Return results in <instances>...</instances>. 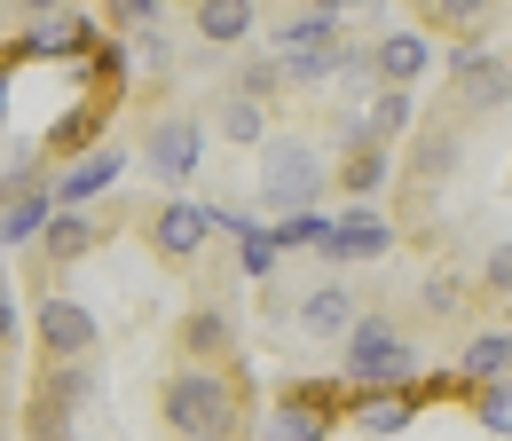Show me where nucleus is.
Segmentation results:
<instances>
[{"label":"nucleus","instance_id":"f257e3e1","mask_svg":"<svg viewBox=\"0 0 512 441\" xmlns=\"http://www.w3.org/2000/svg\"><path fill=\"white\" fill-rule=\"evenodd\" d=\"M158 418L174 441H237V386L221 378V363H182L158 386Z\"/></svg>","mask_w":512,"mask_h":441},{"label":"nucleus","instance_id":"f03ea898","mask_svg":"<svg viewBox=\"0 0 512 441\" xmlns=\"http://www.w3.org/2000/svg\"><path fill=\"white\" fill-rule=\"evenodd\" d=\"M331 189V166L308 134H268L260 142V197L268 213H316V197Z\"/></svg>","mask_w":512,"mask_h":441},{"label":"nucleus","instance_id":"7ed1b4c3","mask_svg":"<svg viewBox=\"0 0 512 441\" xmlns=\"http://www.w3.org/2000/svg\"><path fill=\"white\" fill-rule=\"evenodd\" d=\"M339 371H347V386H363V394H379V386H410V378H418V347L402 339V323L363 315V323L347 331V347H339Z\"/></svg>","mask_w":512,"mask_h":441},{"label":"nucleus","instance_id":"20e7f679","mask_svg":"<svg viewBox=\"0 0 512 441\" xmlns=\"http://www.w3.org/2000/svg\"><path fill=\"white\" fill-rule=\"evenodd\" d=\"M449 103H457V119L505 111L512 103V63L489 56V48H457V56H449Z\"/></svg>","mask_w":512,"mask_h":441},{"label":"nucleus","instance_id":"39448f33","mask_svg":"<svg viewBox=\"0 0 512 441\" xmlns=\"http://www.w3.org/2000/svg\"><path fill=\"white\" fill-rule=\"evenodd\" d=\"M197 158H205V119H190V111L150 119V134H142V166H150V182L182 189L197 174Z\"/></svg>","mask_w":512,"mask_h":441},{"label":"nucleus","instance_id":"423d86ee","mask_svg":"<svg viewBox=\"0 0 512 441\" xmlns=\"http://www.w3.org/2000/svg\"><path fill=\"white\" fill-rule=\"evenodd\" d=\"M205 245H213V205H205V197H166V205L150 213V252H158L166 268H190Z\"/></svg>","mask_w":512,"mask_h":441},{"label":"nucleus","instance_id":"0eeeda50","mask_svg":"<svg viewBox=\"0 0 512 441\" xmlns=\"http://www.w3.org/2000/svg\"><path fill=\"white\" fill-rule=\"evenodd\" d=\"M32 331H40L48 363H87V355H95V315H87V300L48 292V300H40V315H32Z\"/></svg>","mask_w":512,"mask_h":441},{"label":"nucleus","instance_id":"6e6552de","mask_svg":"<svg viewBox=\"0 0 512 441\" xmlns=\"http://www.w3.org/2000/svg\"><path fill=\"white\" fill-rule=\"evenodd\" d=\"M292 323H300L308 339H323V347H347V331L363 323V308H355V292H347V284L331 276V284H316V292H300Z\"/></svg>","mask_w":512,"mask_h":441},{"label":"nucleus","instance_id":"1a4fd4ad","mask_svg":"<svg viewBox=\"0 0 512 441\" xmlns=\"http://www.w3.org/2000/svg\"><path fill=\"white\" fill-rule=\"evenodd\" d=\"M331 402L323 394H308V386H292V394H276V410H268V426H260V441H331Z\"/></svg>","mask_w":512,"mask_h":441},{"label":"nucleus","instance_id":"9d476101","mask_svg":"<svg viewBox=\"0 0 512 441\" xmlns=\"http://www.w3.org/2000/svg\"><path fill=\"white\" fill-rule=\"evenodd\" d=\"M119 174H127V150H95V158H79V166L56 174V205H64V213H87Z\"/></svg>","mask_w":512,"mask_h":441},{"label":"nucleus","instance_id":"9b49d317","mask_svg":"<svg viewBox=\"0 0 512 441\" xmlns=\"http://www.w3.org/2000/svg\"><path fill=\"white\" fill-rule=\"evenodd\" d=\"M386 245H394V229H386L379 213H339L331 237H323V260H379Z\"/></svg>","mask_w":512,"mask_h":441},{"label":"nucleus","instance_id":"f8f14e48","mask_svg":"<svg viewBox=\"0 0 512 441\" xmlns=\"http://www.w3.org/2000/svg\"><path fill=\"white\" fill-rule=\"evenodd\" d=\"M229 347H237V315L221 308V300L190 308V323H182V355H190V363H221Z\"/></svg>","mask_w":512,"mask_h":441},{"label":"nucleus","instance_id":"ddd939ff","mask_svg":"<svg viewBox=\"0 0 512 441\" xmlns=\"http://www.w3.org/2000/svg\"><path fill=\"white\" fill-rule=\"evenodd\" d=\"M95 24L71 8V16H48V24H24V56H95Z\"/></svg>","mask_w":512,"mask_h":441},{"label":"nucleus","instance_id":"4468645a","mask_svg":"<svg viewBox=\"0 0 512 441\" xmlns=\"http://www.w3.org/2000/svg\"><path fill=\"white\" fill-rule=\"evenodd\" d=\"M56 213H64V205H56V182L8 197V205H0V245H32V237H48V221H56Z\"/></svg>","mask_w":512,"mask_h":441},{"label":"nucleus","instance_id":"2eb2a0df","mask_svg":"<svg viewBox=\"0 0 512 441\" xmlns=\"http://www.w3.org/2000/svg\"><path fill=\"white\" fill-rule=\"evenodd\" d=\"M347 418H355L371 441H394L410 418H418V402H410L402 386H379V394H355V402H347Z\"/></svg>","mask_w":512,"mask_h":441},{"label":"nucleus","instance_id":"dca6fc26","mask_svg":"<svg viewBox=\"0 0 512 441\" xmlns=\"http://www.w3.org/2000/svg\"><path fill=\"white\" fill-rule=\"evenodd\" d=\"M253 24H260L253 0H197V40H205V48H237Z\"/></svg>","mask_w":512,"mask_h":441},{"label":"nucleus","instance_id":"f3484780","mask_svg":"<svg viewBox=\"0 0 512 441\" xmlns=\"http://www.w3.org/2000/svg\"><path fill=\"white\" fill-rule=\"evenodd\" d=\"M512 371V331H473L465 347H457V378L465 386H489V378Z\"/></svg>","mask_w":512,"mask_h":441},{"label":"nucleus","instance_id":"a211bd4d","mask_svg":"<svg viewBox=\"0 0 512 441\" xmlns=\"http://www.w3.org/2000/svg\"><path fill=\"white\" fill-rule=\"evenodd\" d=\"M371 48H379V87H410V79L434 63L426 32H386V40H371Z\"/></svg>","mask_w":512,"mask_h":441},{"label":"nucleus","instance_id":"6ab92c4d","mask_svg":"<svg viewBox=\"0 0 512 441\" xmlns=\"http://www.w3.org/2000/svg\"><path fill=\"white\" fill-rule=\"evenodd\" d=\"M213 134H221V142H237V150H253V142H268V111H260L253 95H237V87H229V95L213 103Z\"/></svg>","mask_w":512,"mask_h":441},{"label":"nucleus","instance_id":"aec40b11","mask_svg":"<svg viewBox=\"0 0 512 441\" xmlns=\"http://www.w3.org/2000/svg\"><path fill=\"white\" fill-rule=\"evenodd\" d=\"M402 134H410V87H379V95L363 103V142L394 150Z\"/></svg>","mask_w":512,"mask_h":441},{"label":"nucleus","instance_id":"412c9836","mask_svg":"<svg viewBox=\"0 0 512 441\" xmlns=\"http://www.w3.org/2000/svg\"><path fill=\"white\" fill-rule=\"evenodd\" d=\"M40 245H48V260L64 268V260H79V252H95V245H103V221H95V213H56Z\"/></svg>","mask_w":512,"mask_h":441},{"label":"nucleus","instance_id":"4be33fe9","mask_svg":"<svg viewBox=\"0 0 512 441\" xmlns=\"http://www.w3.org/2000/svg\"><path fill=\"white\" fill-rule=\"evenodd\" d=\"M386 174H394V158H386L379 142H363V150L339 166V189H347V197H371V189H386Z\"/></svg>","mask_w":512,"mask_h":441},{"label":"nucleus","instance_id":"5701e85b","mask_svg":"<svg viewBox=\"0 0 512 441\" xmlns=\"http://www.w3.org/2000/svg\"><path fill=\"white\" fill-rule=\"evenodd\" d=\"M473 418H481L489 434H505V441H512V371H505V378H489V386H473Z\"/></svg>","mask_w":512,"mask_h":441},{"label":"nucleus","instance_id":"b1692460","mask_svg":"<svg viewBox=\"0 0 512 441\" xmlns=\"http://www.w3.org/2000/svg\"><path fill=\"white\" fill-rule=\"evenodd\" d=\"M40 394H56L64 410H79V402L95 394V363H56V371H48V386H40Z\"/></svg>","mask_w":512,"mask_h":441},{"label":"nucleus","instance_id":"393cba45","mask_svg":"<svg viewBox=\"0 0 512 441\" xmlns=\"http://www.w3.org/2000/svg\"><path fill=\"white\" fill-rule=\"evenodd\" d=\"M276 260H284V245H276V229H245V237H237V268H245V276H268Z\"/></svg>","mask_w":512,"mask_h":441},{"label":"nucleus","instance_id":"a878e982","mask_svg":"<svg viewBox=\"0 0 512 441\" xmlns=\"http://www.w3.org/2000/svg\"><path fill=\"white\" fill-rule=\"evenodd\" d=\"M489 8H497V0H426V16H434V24H449V32H473Z\"/></svg>","mask_w":512,"mask_h":441},{"label":"nucleus","instance_id":"bb28decb","mask_svg":"<svg viewBox=\"0 0 512 441\" xmlns=\"http://www.w3.org/2000/svg\"><path fill=\"white\" fill-rule=\"evenodd\" d=\"M284 87V71H276V56H260V63H237V95H253V103H268Z\"/></svg>","mask_w":512,"mask_h":441},{"label":"nucleus","instance_id":"cd10ccee","mask_svg":"<svg viewBox=\"0 0 512 441\" xmlns=\"http://www.w3.org/2000/svg\"><path fill=\"white\" fill-rule=\"evenodd\" d=\"M481 292L512 300V237H505V245H489V260H481Z\"/></svg>","mask_w":512,"mask_h":441},{"label":"nucleus","instance_id":"c85d7f7f","mask_svg":"<svg viewBox=\"0 0 512 441\" xmlns=\"http://www.w3.org/2000/svg\"><path fill=\"white\" fill-rule=\"evenodd\" d=\"M111 8H119V24H127V32H158V16H166L158 0H111Z\"/></svg>","mask_w":512,"mask_h":441},{"label":"nucleus","instance_id":"c756f323","mask_svg":"<svg viewBox=\"0 0 512 441\" xmlns=\"http://www.w3.org/2000/svg\"><path fill=\"white\" fill-rule=\"evenodd\" d=\"M134 63H142V71H166V63H174V48H166L158 32H134Z\"/></svg>","mask_w":512,"mask_h":441},{"label":"nucleus","instance_id":"7c9ffc66","mask_svg":"<svg viewBox=\"0 0 512 441\" xmlns=\"http://www.w3.org/2000/svg\"><path fill=\"white\" fill-rule=\"evenodd\" d=\"M95 71H103V79L119 87V79H127L134 63H127V48H119V40H103V48H95Z\"/></svg>","mask_w":512,"mask_h":441},{"label":"nucleus","instance_id":"2f4dec72","mask_svg":"<svg viewBox=\"0 0 512 441\" xmlns=\"http://www.w3.org/2000/svg\"><path fill=\"white\" fill-rule=\"evenodd\" d=\"M24 24H48V16H71V0H16Z\"/></svg>","mask_w":512,"mask_h":441},{"label":"nucleus","instance_id":"473e14b6","mask_svg":"<svg viewBox=\"0 0 512 441\" xmlns=\"http://www.w3.org/2000/svg\"><path fill=\"white\" fill-rule=\"evenodd\" d=\"M426 308H442V315L457 308V276H434V284H426Z\"/></svg>","mask_w":512,"mask_h":441},{"label":"nucleus","instance_id":"72a5a7b5","mask_svg":"<svg viewBox=\"0 0 512 441\" xmlns=\"http://www.w3.org/2000/svg\"><path fill=\"white\" fill-rule=\"evenodd\" d=\"M8 339H16V300L0 292V347H8Z\"/></svg>","mask_w":512,"mask_h":441},{"label":"nucleus","instance_id":"f704fd0d","mask_svg":"<svg viewBox=\"0 0 512 441\" xmlns=\"http://www.w3.org/2000/svg\"><path fill=\"white\" fill-rule=\"evenodd\" d=\"M308 8H323V16H331V24H339V16H347V8H355V0H308Z\"/></svg>","mask_w":512,"mask_h":441},{"label":"nucleus","instance_id":"c9c22d12","mask_svg":"<svg viewBox=\"0 0 512 441\" xmlns=\"http://www.w3.org/2000/svg\"><path fill=\"white\" fill-rule=\"evenodd\" d=\"M0 111H8V71H0Z\"/></svg>","mask_w":512,"mask_h":441},{"label":"nucleus","instance_id":"e433bc0d","mask_svg":"<svg viewBox=\"0 0 512 441\" xmlns=\"http://www.w3.org/2000/svg\"><path fill=\"white\" fill-rule=\"evenodd\" d=\"M0 197H8V182H0Z\"/></svg>","mask_w":512,"mask_h":441}]
</instances>
